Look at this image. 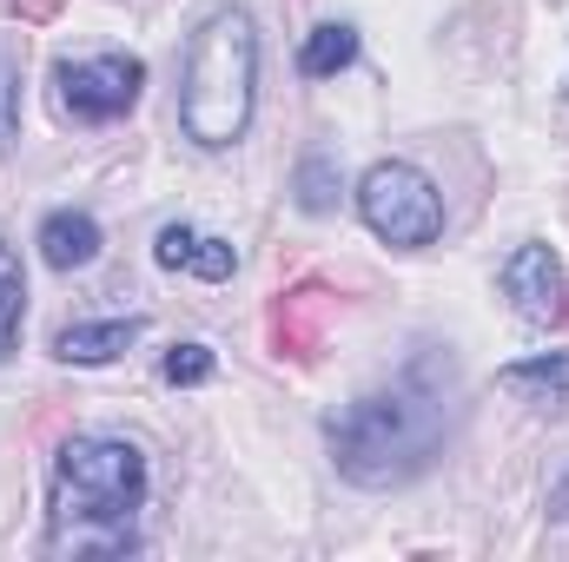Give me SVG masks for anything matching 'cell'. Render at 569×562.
I'll return each instance as SVG.
<instances>
[{
    "mask_svg": "<svg viewBox=\"0 0 569 562\" xmlns=\"http://www.w3.org/2000/svg\"><path fill=\"white\" fill-rule=\"evenodd\" d=\"M252 107H259V27L246 7H219V13H206V27L186 47L179 127L192 145L226 152L246 140Z\"/></svg>",
    "mask_w": 569,
    "mask_h": 562,
    "instance_id": "cell-3",
    "label": "cell"
},
{
    "mask_svg": "<svg viewBox=\"0 0 569 562\" xmlns=\"http://www.w3.org/2000/svg\"><path fill=\"white\" fill-rule=\"evenodd\" d=\"M351 60H358V27H351V20H325V27H311L305 47H298V73H305V80H331V73H345Z\"/></svg>",
    "mask_w": 569,
    "mask_h": 562,
    "instance_id": "cell-10",
    "label": "cell"
},
{
    "mask_svg": "<svg viewBox=\"0 0 569 562\" xmlns=\"http://www.w3.org/2000/svg\"><path fill=\"white\" fill-rule=\"evenodd\" d=\"M146 450L127 436H67L53 456L47 496V543L73 556H120L133 550V516L146 510Z\"/></svg>",
    "mask_w": 569,
    "mask_h": 562,
    "instance_id": "cell-2",
    "label": "cell"
},
{
    "mask_svg": "<svg viewBox=\"0 0 569 562\" xmlns=\"http://www.w3.org/2000/svg\"><path fill=\"white\" fill-rule=\"evenodd\" d=\"M146 331V318H87V324H60L53 331V358L60 364H113L120 351H133Z\"/></svg>",
    "mask_w": 569,
    "mask_h": 562,
    "instance_id": "cell-9",
    "label": "cell"
},
{
    "mask_svg": "<svg viewBox=\"0 0 569 562\" xmlns=\"http://www.w3.org/2000/svg\"><path fill=\"white\" fill-rule=\"evenodd\" d=\"M457 423V378L450 358H411L391 384L338 404L325 418V443L345 483L358 490H405L443 456Z\"/></svg>",
    "mask_w": 569,
    "mask_h": 562,
    "instance_id": "cell-1",
    "label": "cell"
},
{
    "mask_svg": "<svg viewBox=\"0 0 569 562\" xmlns=\"http://www.w3.org/2000/svg\"><path fill=\"white\" fill-rule=\"evenodd\" d=\"M331 205H338V159L331 152H305L298 159V212L325 219Z\"/></svg>",
    "mask_w": 569,
    "mask_h": 562,
    "instance_id": "cell-13",
    "label": "cell"
},
{
    "mask_svg": "<svg viewBox=\"0 0 569 562\" xmlns=\"http://www.w3.org/2000/svg\"><path fill=\"white\" fill-rule=\"evenodd\" d=\"M40 259L53 265V272H87L93 259H100V245H107V232H100V219L93 212H80V205H60V212H47L40 219Z\"/></svg>",
    "mask_w": 569,
    "mask_h": 562,
    "instance_id": "cell-8",
    "label": "cell"
},
{
    "mask_svg": "<svg viewBox=\"0 0 569 562\" xmlns=\"http://www.w3.org/2000/svg\"><path fill=\"white\" fill-rule=\"evenodd\" d=\"M152 259H159L166 272H192V279H206V284H226L239 272L232 239H212V232H199V225H166V232L152 239Z\"/></svg>",
    "mask_w": 569,
    "mask_h": 562,
    "instance_id": "cell-7",
    "label": "cell"
},
{
    "mask_svg": "<svg viewBox=\"0 0 569 562\" xmlns=\"http://www.w3.org/2000/svg\"><path fill=\"white\" fill-rule=\"evenodd\" d=\"M503 298L517 304L523 324H557L563 318V259L550 245H517L503 259Z\"/></svg>",
    "mask_w": 569,
    "mask_h": 562,
    "instance_id": "cell-6",
    "label": "cell"
},
{
    "mask_svg": "<svg viewBox=\"0 0 569 562\" xmlns=\"http://www.w3.org/2000/svg\"><path fill=\"white\" fill-rule=\"evenodd\" d=\"M20 324H27V272H20V252L0 239V364L20 351Z\"/></svg>",
    "mask_w": 569,
    "mask_h": 562,
    "instance_id": "cell-12",
    "label": "cell"
},
{
    "mask_svg": "<svg viewBox=\"0 0 569 562\" xmlns=\"http://www.w3.org/2000/svg\"><path fill=\"white\" fill-rule=\"evenodd\" d=\"M20 140V60L0 53V152Z\"/></svg>",
    "mask_w": 569,
    "mask_h": 562,
    "instance_id": "cell-15",
    "label": "cell"
},
{
    "mask_svg": "<svg viewBox=\"0 0 569 562\" xmlns=\"http://www.w3.org/2000/svg\"><path fill=\"white\" fill-rule=\"evenodd\" d=\"M212 371H219L212 344H172V351L159 358V378H166V384H179V391H192V384H212Z\"/></svg>",
    "mask_w": 569,
    "mask_h": 562,
    "instance_id": "cell-14",
    "label": "cell"
},
{
    "mask_svg": "<svg viewBox=\"0 0 569 562\" xmlns=\"http://www.w3.org/2000/svg\"><path fill=\"white\" fill-rule=\"evenodd\" d=\"M510 398H530V404H569V351H550V358H523L497 378Z\"/></svg>",
    "mask_w": 569,
    "mask_h": 562,
    "instance_id": "cell-11",
    "label": "cell"
},
{
    "mask_svg": "<svg viewBox=\"0 0 569 562\" xmlns=\"http://www.w3.org/2000/svg\"><path fill=\"white\" fill-rule=\"evenodd\" d=\"M358 219L371 225V239H385L391 252H425L443 239V192L425 165L411 159H378L358 179Z\"/></svg>",
    "mask_w": 569,
    "mask_h": 562,
    "instance_id": "cell-4",
    "label": "cell"
},
{
    "mask_svg": "<svg viewBox=\"0 0 569 562\" xmlns=\"http://www.w3.org/2000/svg\"><path fill=\"white\" fill-rule=\"evenodd\" d=\"M140 87H146V60H133V53H93V60H60L53 67V107L80 127L127 120L140 107Z\"/></svg>",
    "mask_w": 569,
    "mask_h": 562,
    "instance_id": "cell-5",
    "label": "cell"
}]
</instances>
